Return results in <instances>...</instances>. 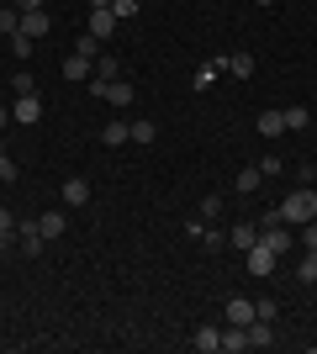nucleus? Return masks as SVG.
Listing matches in <instances>:
<instances>
[{
  "label": "nucleus",
  "mask_w": 317,
  "mask_h": 354,
  "mask_svg": "<svg viewBox=\"0 0 317 354\" xmlns=\"http://www.w3.org/2000/svg\"><path fill=\"white\" fill-rule=\"evenodd\" d=\"M90 90L101 95V101H111V106H133V95H137L127 80H90Z\"/></svg>",
  "instance_id": "f257e3e1"
},
{
  "label": "nucleus",
  "mask_w": 317,
  "mask_h": 354,
  "mask_svg": "<svg viewBox=\"0 0 317 354\" xmlns=\"http://www.w3.org/2000/svg\"><path fill=\"white\" fill-rule=\"evenodd\" d=\"M259 243L270 254H291V222H265V227H259Z\"/></svg>",
  "instance_id": "f03ea898"
},
{
  "label": "nucleus",
  "mask_w": 317,
  "mask_h": 354,
  "mask_svg": "<svg viewBox=\"0 0 317 354\" xmlns=\"http://www.w3.org/2000/svg\"><path fill=\"white\" fill-rule=\"evenodd\" d=\"M11 122H21V127H32V122H43V101H37V90H27V95H16V106H11Z\"/></svg>",
  "instance_id": "7ed1b4c3"
},
{
  "label": "nucleus",
  "mask_w": 317,
  "mask_h": 354,
  "mask_svg": "<svg viewBox=\"0 0 317 354\" xmlns=\"http://www.w3.org/2000/svg\"><path fill=\"white\" fill-rule=\"evenodd\" d=\"M64 80H69V85H90V80H95V59L69 53V59H64Z\"/></svg>",
  "instance_id": "20e7f679"
},
{
  "label": "nucleus",
  "mask_w": 317,
  "mask_h": 354,
  "mask_svg": "<svg viewBox=\"0 0 317 354\" xmlns=\"http://www.w3.org/2000/svg\"><path fill=\"white\" fill-rule=\"evenodd\" d=\"M90 37H101V43H111V37H117V11H111V6H101V11H90Z\"/></svg>",
  "instance_id": "39448f33"
},
{
  "label": "nucleus",
  "mask_w": 317,
  "mask_h": 354,
  "mask_svg": "<svg viewBox=\"0 0 317 354\" xmlns=\"http://www.w3.org/2000/svg\"><path fill=\"white\" fill-rule=\"evenodd\" d=\"M243 339H249V349H270V344H275V328L265 323V317H254V323H243Z\"/></svg>",
  "instance_id": "423d86ee"
},
{
  "label": "nucleus",
  "mask_w": 317,
  "mask_h": 354,
  "mask_svg": "<svg viewBox=\"0 0 317 354\" xmlns=\"http://www.w3.org/2000/svg\"><path fill=\"white\" fill-rule=\"evenodd\" d=\"M21 32L37 43V37H48V32H53V16H48V11H21Z\"/></svg>",
  "instance_id": "0eeeda50"
},
{
  "label": "nucleus",
  "mask_w": 317,
  "mask_h": 354,
  "mask_svg": "<svg viewBox=\"0 0 317 354\" xmlns=\"http://www.w3.org/2000/svg\"><path fill=\"white\" fill-rule=\"evenodd\" d=\"M64 201H69V207H90V180H85V175L64 180Z\"/></svg>",
  "instance_id": "6e6552de"
},
{
  "label": "nucleus",
  "mask_w": 317,
  "mask_h": 354,
  "mask_svg": "<svg viewBox=\"0 0 317 354\" xmlns=\"http://www.w3.org/2000/svg\"><path fill=\"white\" fill-rule=\"evenodd\" d=\"M259 312H254V301H249V296H227V323H254Z\"/></svg>",
  "instance_id": "1a4fd4ad"
},
{
  "label": "nucleus",
  "mask_w": 317,
  "mask_h": 354,
  "mask_svg": "<svg viewBox=\"0 0 317 354\" xmlns=\"http://www.w3.org/2000/svg\"><path fill=\"white\" fill-rule=\"evenodd\" d=\"M270 270H275V254L265 249V243H254V249H249V275H259V281H265Z\"/></svg>",
  "instance_id": "9d476101"
},
{
  "label": "nucleus",
  "mask_w": 317,
  "mask_h": 354,
  "mask_svg": "<svg viewBox=\"0 0 317 354\" xmlns=\"http://www.w3.org/2000/svg\"><path fill=\"white\" fill-rule=\"evenodd\" d=\"M227 243H233V249H243V254H249V249H254V243H259V227H254V222H238V227L227 233Z\"/></svg>",
  "instance_id": "9b49d317"
},
{
  "label": "nucleus",
  "mask_w": 317,
  "mask_h": 354,
  "mask_svg": "<svg viewBox=\"0 0 317 354\" xmlns=\"http://www.w3.org/2000/svg\"><path fill=\"white\" fill-rule=\"evenodd\" d=\"M101 143H106V148L133 143V122H111V127H101Z\"/></svg>",
  "instance_id": "f8f14e48"
},
{
  "label": "nucleus",
  "mask_w": 317,
  "mask_h": 354,
  "mask_svg": "<svg viewBox=\"0 0 317 354\" xmlns=\"http://www.w3.org/2000/svg\"><path fill=\"white\" fill-rule=\"evenodd\" d=\"M191 344H196L201 354H217V349H222V328H206V323H201V328H196V339H191Z\"/></svg>",
  "instance_id": "ddd939ff"
},
{
  "label": "nucleus",
  "mask_w": 317,
  "mask_h": 354,
  "mask_svg": "<svg viewBox=\"0 0 317 354\" xmlns=\"http://www.w3.org/2000/svg\"><path fill=\"white\" fill-rule=\"evenodd\" d=\"M64 227H69L64 212H43V217H37V233H43V238H64Z\"/></svg>",
  "instance_id": "4468645a"
},
{
  "label": "nucleus",
  "mask_w": 317,
  "mask_h": 354,
  "mask_svg": "<svg viewBox=\"0 0 317 354\" xmlns=\"http://www.w3.org/2000/svg\"><path fill=\"white\" fill-rule=\"evenodd\" d=\"M254 127H259L265 138H280V133H286V117H280V111H259V122H254Z\"/></svg>",
  "instance_id": "2eb2a0df"
},
{
  "label": "nucleus",
  "mask_w": 317,
  "mask_h": 354,
  "mask_svg": "<svg viewBox=\"0 0 317 354\" xmlns=\"http://www.w3.org/2000/svg\"><path fill=\"white\" fill-rule=\"evenodd\" d=\"M280 117H286V133H302L307 122H312V111H307V106H286Z\"/></svg>",
  "instance_id": "dca6fc26"
},
{
  "label": "nucleus",
  "mask_w": 317,
  "mask_h": 354,
  "mask_svg": "<svg viewBox=\"0 0 317 354\" xmlns=\"http://www.w3.org/2000/svg\"><path fill=\"white\" fill-rule=\"evenodd\" d=\"M222 349H227V354H243V349H249V339H243V328H238V323H227V333H222Z\"/></svg>",
  "instance_id": "f3484780"
},
{
  "label": "nucleus",
  "mask_w": 317,
  "mask_h": 354,
  "mask_svg": "<svg viewBox=\"0 0 317 354\" xmlns=\"http://www.w3.org/2000/svg\"><path fill=\"white\" fill-rule=\"evenodd\" d=\"M222 69H227V59H211V64H201V69H196V90H206V85H211V80H217Z\"/></svg>",
  "instance_id": "a211bd4d"
},
{
  "label": "nucleus",
  "mask_w": 317,
  "mask_h": 354,
  "mask_svg": "<svg viewBox=\"0 0 317 354\" xmlns=\"http://www.w3.org/2000/svg\"><path fill=\"white\" fill-rule=\"evenodd\" d=\"M227 74L249 80V74H254V59H249V53H227Z\"/></svg>",
  "instance_id": "6ab92c4d"
},
{
  "label": "nucleus",
  "mask_w": 317,
  "mask_h": 354,
  "mask_svg": "<svg viewBox=\"0 0 317 354\" xmlns=\"http://www.w3.org/2000/svg\"><path fill=\"white\" fill-rule=\"evenodd\" d=\"M259 180H265V175H259V164H254V169H238V196H254Z\"/></svg>",
  "instance_id": "aec40b11"
},
{
  "label": "nucleus",
  "mask_w": 317,
  "mask_h": 354,
  "mask_svg": "<svg viewBox=\"0 0 317 354\" xmlns=\"http://www.w3.org/2000/svg\"><path fill=\"white\" fill-rule=\"evenodd\" d=\"M0 32H6V37L21 32V11H16V6H0Z\"/></svg>",
  "instance_id": "412c9836"
},
{
  "label": "nucleus",
  "mask_w": 317,
  "mask_h": 354,
  "mask_svg": "<svg viewBox=\"0 0 317 354\" xmlns=\"http://www.w3.org/2000/svg\"><path fill=\"white\" fill-rule=\"evenodd\" d=\"M32 48H37V43H32L27 32H11V53H16V59H21V64L32 59Z\"/></svg>",
  "instance_id": "4be33fe9"
},
{
  "label": "nucleus",
  "mask_w": 317,
  "mask_h": 354,
  "mask_svg": "<svg viewBox=\"0 0 317 354\" xmlns=\"http://www.w3.org/2000/svg\"><path fill=\"white\" fill-rule=\"evenodd\" d=\"M296 275H302V281H307V286H317V249H312V254H307L302 265H296Z\"/></svg>",
  "instance_id": "5701e85b"
},
{
  "label": "nucleus",
  "mask_w": 317,
  "mask_h": 354,
  "mask_svg": "<svg viewBox=\"0 0 317 354\" xmlns=\"http://www.w3.org/2000/svg\"><path fill=\"white\" fill-rule=\"evenodd\" d=\"M75 53H85V59H101V37H90V32H85V37L75 43Z\"/></svg>",
  "instance_id": "b1692460"
},
{
  "label": "nucleus",
  "mask_w": 317,
  "mask_h": 354,
  "mask_svg": "<svg viewBox=\"0 0 317 354\" xmlns=\"http://www.w3.org/2000/svg\"><path fill=\"white\" fill-rule=\"evenodd\" d=\"M153 138H159L153 122H133V143H153Z\"/></svg>",
  "instance_id": "393cba45"
},
{
  "label": "nucleus",
  "mask_w": 317,
  "mask_h": 354,
  "mask_svg": "<svg viewBox=\"0 0 317 354\" xmlns=\"http://www.w3.org/2000/svg\"><path fill=\"white\" fill-rule=\"evenodd\" d=\"M11 90H16V95H27V90H37V80H32V74L21 69V74H16V80H11Z\"/></svg>",
  "instance_id": "a878e982"
},
{
  "label": "nucleus",
  "mask_w": 317,
  "mask_h": 354,
  "mask_svg": "<svg viewBox=\"0 0 317 354\" xmlns=\"http://www.w3.org/2000/svg\"><path fill=\"white\" fill-rule=\"evenodd\" d=\"M111 11H117V21H127V16H137V0H111Z\"/></svg>",
  "instance_id": "bb28decb"
},
{
  "label": "nucleus",
  "mask_w": 317,
  "mask_h": 354,
  "mask_svg": "<svg viewBox=\"0 0 317 354\" xmlns=\"http://www.w3.org/2000/svg\"><path fill=\"white\" fill-rule=\"evenodd\" d=\"M95 80H117V59H95Z\"/></svg>",
  "instance_id": "cd10ccee"
},
{
  "label": "nucleus",
  "mask_w": 317,
  "mask_h": 354,
  "mask_svg": "<svg viewBox=\"0 0 317 354\" xmlns=\"http://www.w3.org/2000/svg\"><path fill=\"white\" fill-rule=\"evenodd\" d=\"M259 175H286V164H280V159L270 153V159H259Z\"/></svg>",
  "instance_id": "c85d7f7f"
},
{
  "label": "nucleus",
  "mask_w": 317,
  "mask_h": 354,
  "mask_svg": "<svg viewBox=\"0 0 317 354\" xmlns=\"http://www.w3.org/2000/svg\"><path fill=\"white\" fill-rule=\"evenodd\" d=\"M201 243H206V249H222V233H217V227H206V222H201Z\"/></svg>",
  "instance_id": "c756f323"
},
{
  "label": "nucleus",
  "mask_w": 317,
  "mask_h": 354,
  "mask_svg": "<svg viewBox=\"0 0 317 354\" xmlns=\"http://www.w3.org/2000/svg\"><path fill=\"white\" fill-rule=\"evenodd\" d=\"M0 233L16 238V217H11V207H6V201H0Z\"/></svg>",
  "instance_id": "7c9ffc66"
},
{
  "label": "nucleus",
  "mask_w": 317,
  "mask_h": 354,
  "mask_svg": "<svg viewBox=\"0 0 317 354\" xmlns=\"http://www.w3.org/2000/svg\"><path fill=\"white\" fill-rule=\"evenodd\" d=\"M217 212H222V201H217V196H206V201H201V222H211Z\"/></svg>",
  "instance_id": "2f4dec72"
},
{
  "label": "nucleus",
  "mask_w": 317,
  "mask_h": 354,
  "mask_svg": "<svg viewBox=\"0 0 317 354\" xmlns=\"http://www.w3.org/2000/svg\"><path fill=\"white\" fill-rule=\"evenodd\" d=\"M302 243H307V249H317V217L302 222Z\"/></svg>",
  "instance_id": "473e14b6"
},
{
  "label": "nucleus",
  "mask_w": 317,
  "mask_h": 354,
  "mask_svg": "<svg viewBox=\"0 0 317 354\" xmlns=\"http://www.w3.org/2000/svg\"><path fill=\"white\" fill-rule=\"evenodd\" d=\"M16 175H21V169H16V159L6 153V159H0V180H16Z\"/></svg>",
  "instance_id": "72a5a7b5"
},
{
  "label": "nucleus",
  "mask_w": 317,
  "mask_h": 354,
  "mask_svg": "<svg viewBox=\"0 0 317 354\" xmlns=\"http://www.w3.org/2000/svg\"><path fill=\"white\" fill-rule=\"evenodd\" d=\"M16 11H43V0H11Z\"/></svg>",
  "instance_id": "f704fd0d"
},
{
  "label": "nucleus",
  "mask_w": 317,
  "mask_h": 354,
  "mask_svg": "<svg viewBox=\"0 0 317 354\" xmlns=\"http://www.w3.org/2000/svg\"><path fill=\"white\" fill-rule=\"evenodd\" d=\"M6 127H11V106H0V133H6Z\"/></svg>",
  "instance_id": "c9c22d12"
},
{
  "label": "nucleus",
  "mask_w": 317,
  "mask_h": 354,
  "mask_svg": "<svg viewBox=\"0 0 317 354\" xmlns=\"http://www.w3.org/2000/svg\"><path fill=\"white\" fill-rule=\"evenodd\" d=\"M85 6H90V11H101V6H111V0H85Z\"/></svg>",
  "instance_id": "e433bc0d"
},
{
  "label": "nucleus",
  "mask_w": 317,
  "mask_h": 354,
  "mask_svg": "<svg viewBox=\"0 0 317 354\" xmlns=\"http://www.w3.org/2000/svg\"><path fill=\"white\" fill-rule=\"evenodd\" d=\"M6 249H11V233H0V254H6Z\"/></svg>",
  "instance_id": "4c0bfd02"
},
{
  "label": "nucleus",
  "mask_w": 317,
  "mask_h": 354,
  "mask_svg": "<svg viewBox=\"0 0 317 354\" xmlns=\"http://www.w3.org/2000/svg\"><path fill=\"white\" fill-rule=\"evenodd\" d=\"M0 159H6V133H0Z\"/></svg>",
  "instance_id": "58836bf2"
},
{
  "label": "nucleus",
  "mask_w": 317,
  "mask_h": 354,
  "mask_svg": "<svg viewBox=\"0 0 317 354\" xmlns=\"http://www.w3.org/2000/svg\"><path fill=\"white\" fill-rule=\"evenodd\" d=\"M312 175H317V169H312Z\"/></svg>",
  "instance_id": "ea45409f"
}]
</instances>
